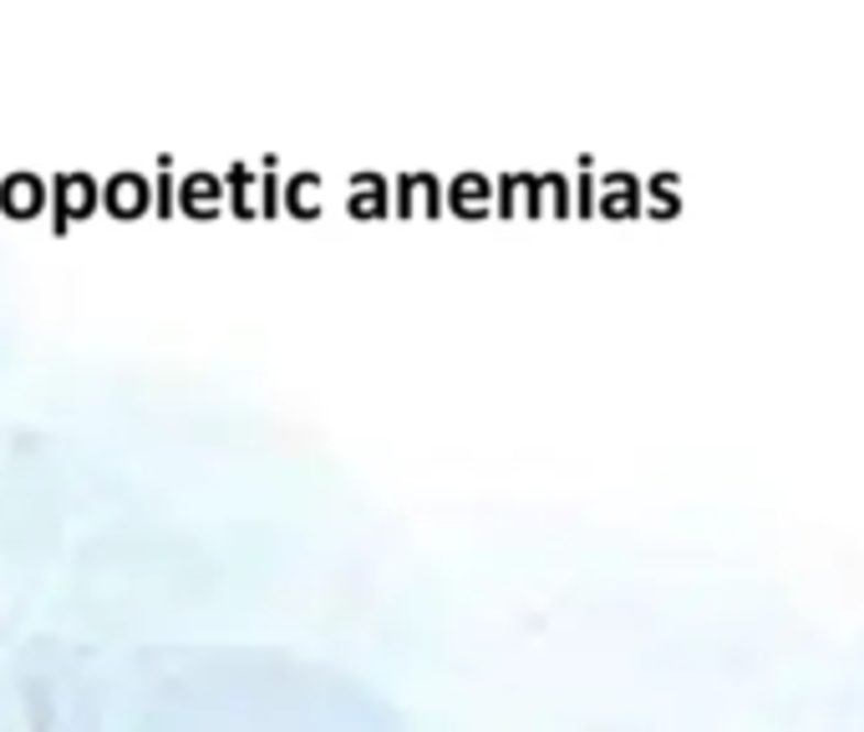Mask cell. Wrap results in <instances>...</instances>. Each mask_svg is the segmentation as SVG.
Wrapping results in <instances>:
<instances>
[{
  "label": "cell",
  "instance_id": "cell-2",
  "mask_svg": "<svg viewBox=\"0 0 864 732\" xmlns=\"http://www.w3.org/2000/svg\"><path fill=\"white\" fill-rule=\"evenodd\" d=\"M0 209L11 219H31V214L46 209V184L36 174H6L0 178Z\"/></svg>",
  "mask_w": 864,
  "mask_h": 732
},
{
  "label": "cell",
  "instance_id": "cell-1",
  "mask_svg": "<svg viewBox=\"0 0 864 732\" xmlns=\"http://www.w3.org/2000/svg\"><path fill=\"white\" fill-rule=\"evenodd\" d=\"M102 204V188L92 184L87 174H56L52 178V234H67L77 219Z\"/></svg>",
  "mask_w": 864,
  "mask_h": 732
},
{
  "label": "cell",
  "instance_id": "cell-3",
  "mask_svg": "<svg viewBox=\"0 0 864 732\" xmlns=\"http://www.w3.org/2000/svg\"><path fill=\"white\" fill-rule=\"evenodd\" d=\"M102 204H107V214H118V219H138V214L147 209V178H138V174L107 178Z\"/></svg>",
  "mask_w": 864,
  "mask_h": 732
},
{
  "label": "cell",
  "instance_id": "cell-4",
  "mask_svg": "<svg viewBox=\"0 0 864 732\" xmlns=\"http://www.w3.org/2000/svg\"><path fill=\"white\" fill-rule=\"evenodd\" d=\"M173 184H168V178H163V184H158V214H173Z\"/></svg>",
  "mask_w": 864,
  "mask_h": 732
}]
</instances>
